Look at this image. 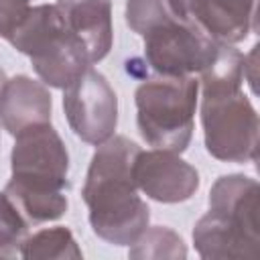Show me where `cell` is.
<instances>
[{
	"label": "cell",
	"instance_id": "cell-1",
	"mask_svg": "<svg viewBox=\"0 0 260 260\" xmlns=\"http://www.w3.org/2000/svg\"><path fill=\"white\" fill-rule=\"evenodd\" d=\"M140 146L126 136H110L91 156L81 197L93 234L114 246H130L148 228L150 209L138 195L134 158Z\"/></svg>",
	"mask_w": 260,
	"mask_h": 260
},
{
	"label": "cell",
	"instance_id": "cell-2",
	"mask_svg": "<svg viewBox=\"0 0 260 260\" xmlns=\"http://www.w3.org/2000/svg\"><path fill=\"white\" fill-rule=\"evenodd\" d=\"M242 83L244 55L219 45L201 71V126L207 152L223 162H254L258 152V114Z\"/></svg>",
	"mask_w": 260,
	"mask_h": 260
},
{
	"label": "cell",
	"instance_id": "cell-3",
	"mask_svg": "<svg viewBox=\"0 0 260 260\" xmlns=\"http://www.w3.org/2000/svg\"><path fill=\"white\" fill-rule=\"evenodd\" d=\"M8 43L30 59L41 81L51 87L65 89L91 67L83 45L67 28L55 4L30 6Z\"/></svg>",
	"mask_w": 260,
	"mask_h": 260
},
{
	"label": "cell",
	"instance_id": "cell-4",
	"mask_svg": "<svg viewBox=\"0 0 260 260\" xmlns=\"http://www.w3.org/2000/svg\"><path fill=\"white\" fill-rule=\"evenodd\" d=\"M199 81L191 75H158L136 87V122L152 148L181 154L193 136Z\"/></svg>",
	"mask_w": 260,
	"mask_h": 260
},
{
	"label": "cell",
	"instance_id": "cell-5",
	"mask_svg": "<svg viewBox=\"0 0 260 260\" xmlns=\"http://www.w3.org/2000/svg\"><path fill=\"white\" fill-rule=\"evenodd\" d=\"M14 138L10 152L12 177L6 187L47 193L69 187V152L51 122L26 128Z\"/></svg>",
	"mask_w": 260,
	"mask_h": 260
},
{
	"label": "cell",
	"instance_id": "cell-6",
	"mask_svg": "<svg viewBox=\"0 0 260 260\" xmlns=\"http://www.w3.org/2000/svg\"><path fill=\"white\" fill-rule=\"evenodd\" d=\"M142 39L146 63L158 75L169 77L201 73L213 63L219 49V45L195 24L183 22L173 14L148 28Z\"/></svg>",
	"mask_w": 260,
	"mask_h": 260
},
{
	"label": "cell",
	"instance_id": "cell-7",
	"mask_svg": "<svg viewBox=\"0 0 260 260\" xmlns=\"http://www.w3.org/2000/svg\"><path fill=\"white\" fill-rule=\"evenodd\" d=\"M65 118L87 144H102L114 136L118 124V98L110 81L93 67H87L63 89Z\"/></svg>",
	"mask_w": 260,
	"mask_h": 260
},
{
	"label": "cell",
	"instance_id": "cell-8",
	"mask_svg": "<svg viewBox=\"0 0 260 260\" xmlns=\"http://www.w3.org/2000/svg\"><path fill=\"white\" fill-rule=\"evenodd\" d=\"M136 187L158 203H181L199 189V173L177 152L152 148L140 150L134 158Z\"/></svg>",
	"mask_w": 260,
	"mask_h": 260
},
{
	"label": "cell",
	"instance_id": "cell-9",
	"mask_svg": "<svg viewBox=\"0 0 260 260\" xmlns=\"http://www.w3.org/2000/svg\"><path fill=\"white\" fill-rule=\"evenodd\" d=\"M175 18L195 24L217 45H236L254 28L256 0H167Z\"/></svg>",
	"mask_w": 260,
	"mask_h": 260
},
{
	"label": "cell",
	"instance_id": "cell-10",
	"mask_svg": "<svg viewBox=\"0 0 260 260\" xmlns=\"http://www.w3.org/2000/svg\"><path fill=\"white\" fill-rule=\"evenodd\" d=\"M209 211L232 228L260 242V187L246 175H223L209 191Z\"/></svg>",
	"mask_w": 260,
	"mask_h": 260
},
{
	"label": "cell",
	"instance_id": "cell-11",
	"mask_svg": "<svg viewBox=\"0 0 260 260\" xmlns=\"http://www.w3.org/2000/svg\"><path fill=\"white\" fill-rule=\"evenodd\" d=\"M53 112L51 91L43 81L28 75H14L6 79L0 91V124L16 136L26 128L49 124Z\"/></svg>",
	"mask_w": 260,
	"mask_h": 260
},
{
	"label": "cell",
	"instance_id": "cell-12",
	"mask_svg": "<svg viewBox=\"0 0 260 260\" xmlns=\"http://www.w3.org/2000/svg\"><path fill=\"white\" fill-rule=\"evenodd\" d=\"M67 28L83 45L89 63H100L112 49V0H57Z\"/></svg>",
	"mask_w": 260,
	"mask_h": 260
},
{
	"label": "cell",
	"instance_id": "cell-13",
	"mask_svg": "<svg viewBox=\"0 0 260 260\" xmlns=\"http://www.w3.org/2000/svg\"><path fill=\"white\" fill-rule=\"evenodd\" d=\"M193 244L205 260H254L260 254V242L244 236L215 213L207 211L193 228Z\"/></svg>",
	"mask_w": 260,
	"mask_h": 260
},
{
	"label": "cell",
	"instance_id": "cell-14",
	"mask_svg": "<svg viewBox=\"0 0 260 260\" xmlns=\"http://www.w3.org/2000/svg\"><path fill=\"white\" fill-rule=\"evenodd\" d=\"M18 254L28 260H77L81 258V250L65 225L45 228L26 236L20 244Z\"/></svg>",
	"mask_w": 260,
	"mask_h": 260
},
{
	"label": "cell",
	"instance_id": "cell-15",
	"mask_svg": "<svg viewBox=\"0 0 260 260\" xmlns=\"http://www.w3.org/2000/svg\"><path fill=\"white\" fill-rule=\"evenodd\" d=\"M128 256L134 260H179L187 256V248L177 232L165 225L146 228L134 244H130Z\"/></svg>",
	"mask_w": 260,
	"mask_h": 260
},
{
	"label": "cell",
	"instance_id": "cell-16",
	"mask_svg": "<svg viewBox=\"0 0 260 260\" xmlns=\"http://www.w3.org/2000/svg\"><path fill=\"white\" fill-rule=\"evenodd\" d=\"M28 221L16 207V203L0 193V256H10L20 250L22 240L26 238Z\"/></svg>",
	"mask_w": 260,
	"mask_h": 260
},
{
	"label": "cell",
	"instance_id": "cell-17",
	"mask_svg": "<svg viewBox=\"0 0 260 260\" xmlns=\"http://www.w3.org/2000/svg\"><path fill=\"white\" fill-rule=\"evenodd\" d=\"M173 12L169 10L167 0H128L126 2V24L138 32L140 37L169 18Z\"/></svg>",
	"mask_w": 260,
	"mask_h": 260
},
{
	"label": "cell",
	"instance_id": "cell-18",
	"mask_svg": "<svg viewBox=\"0 0 260 260\" xmlns=\"http://www.w3.org/2000/svg\"><path fill=\"white\" fill-rule=\"evenodd\" d=\"M28 10V0H0V37L8 41L16 26L24 20Z\"/></svg>",
	"mask_w": 260,
	"mask_h": 260
},
{
	"label": "cell",
	"instance_id": "cell-19",
	"mask_svg": "<svg viewBox=\"0 0 260 260\" xmlns=\"http://www.w3.org/2000/svg\"><path fill=\"white\" fill-rule=\"evenodd\" d=\"M4 83H6V73H4V71H2V67H0V91H2Z\"/></svg>",
	"mask_w": 260,
	"mask_h": 260
}]
</instances>
